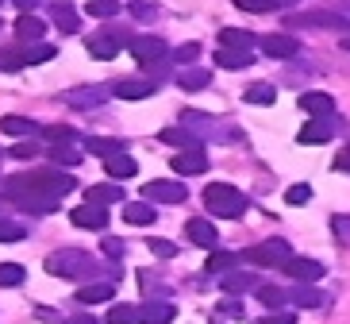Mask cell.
<instances>
[{"mask_svg": "<svg viewBox=\"0 0 350 324\" xmlns=\"http://www.w3.org/2000/svg\"><path fill=\"white\" fill-rule=\"evenodd\" d=\"M46 271H51L54 278L89 282V278H96V274H100V262H96L89 251H81V247H62V251H54L51 259H46Z\"/></svg>", "mask_w": 350, "mask_h": 324, "instance_id": "6da1fadb", "label": "cell"}, {"mask_svg": "<svg viewBox=\"0 0 350 324\" xmlns=\"http://www.w3.org/2000/svg\"><path fill=\"white\" fill-rule=\"evenodd\" d=\"M8 186L35 189V193H42V197H66V193L77 189V182H73V174H66V170H27V174L8 178Z\"/></svg>", "mask_w": 350, "mask_h": 324, "instance_id": "7a4b0ae2", "label": "cell"}, {"mask_svg": "<svg viewBox=\"0 0 350 324\" xmlns=\"http://www.w3.org/2000/svg\"><path fill=\"white\" fill-rule=\"evenodd\" d=\"M204 205L212 216H224V220H239L247 212V197L239 193L235 186H227V182H212L204 189Z\"/></svg>", "mask_w": 350, "mask_h": 324, "instance_id": "3957f363", "label": "cell"}, {"mask_svg": "<svg viewBox=\"0 0 350 324\" xmlns=\"http://www.w3.org/2000/svg\"><path fill=\"white\" fill-rule=\"evenodd\" d=\"M4 197H8L12 205H20L23 212H35V216H51V212H58V197H42V193H35V189L4 186Z\"/></svg>", "mask_w": 350, "mask_h": 324, "instance_id": "277c9868", "label": "cell"}, {"mask_svg": "<svg viewBox=\"0 0 350 324\" xmlns=\"http://www.w3.org/2000/svg\"><path fill=\"white\" fill-rule=\"evenodd\" d=\"M243 259L254 262V266H281V271H285V262L293 259V247H288L285 240H262L258 247H250Z\"/></svg>", "mask_w": 350, "mask_h": 324, "instance_id": "5b68a950", "label": "cell"}, {"mask_svg": "<svg viewBox=\"0 0 350 324\" xmlns=\"http://www.w3.org/2000/svg\"><path fill=\"white\" fill-rule=\"evenodd\" d=\"M108 97H112V89H104V85H81V89L62 93V105L81 108V112H93V108H104V101H108Z\"/></svg>", "mask_w": 350, "mask_h": 324, "instance_id": "8992f818", "label": "cell"}, {"mask_svg": "<svg viewBox=\"0 0 350 324\" xmlns=\"http://www.w3.org/2000/svg\"><path fill=\"white\" fill-rule=\"evenodd\" d=\"M127 47H131V58H139L146 70L165 58V42L158 39V35H131V42H127Z\"/></svg>", "mask_w": 350, "mask_h": 324, "instance_id": "52a82bcc", "label": "cell"}, {"mask_svg": "<svg viewBox=\"0 0 350 324\" xmlns=\"http://www.w3.org/2000/svg\"><path fill=\"white\" fill-rule=\"evenodd\" d=\"M189 193H185V186L181 182H165V178H158V182H146L143 186V201H162V205H181Z\"/></svg>", "mask_w": 350, "mask_h": 324, "instance_id": "ba28073f", "label": "cell"}, {"mask_svg": "<svg viewBox=\"0 0 350 324\" xmlns=\"http://www.w3.org/2000/svg\"><path fill=\"white\" fill-rule=\"evenodd\" d=\"M70 220L77 228H93V232H108V205H93V201H85L77 209L70 212Z\"/></svg>", "mask_w": 350, "mask_h": 324, "instance_id": "9c48e42d", "label": "cell"}, {"mask_svg": "<svg viewBox=\"0 0 350 324\" xmlns=\"http://www.w3.org/2000/svg\"><path fill=\"white\" fill-rule=\"evenodd\" d=\"M112 93L124 97V101H146V97L158 93V77H124V82H116Z\"/></svg>", "mask_w": 350, "mask_h": 324, "instance_id": "30bf717a", "label": "cell"}, {"mask_svg": "<svg viewBox=\"0 0 350 324\" xmlns=\"http://www.w3.org/2000/svg\"><path fill=\"white\" fill-rule=\"evenodd\" d=\"M170 166H174L177 174H181V178H196V174H204V170H208L204 147H193V151H177Z\"/></svg>", "mask_w": 350, "mask_h": 324, "instance_id": "8fae6325", "label": "cell"}, {"mask_svg": "<svg viewBox=\"0 0 350 324\" xmlns=\"http://www.w3.org/2000/svg\"><path fill=\"white\" fill-rule=\"evenodd\" d=\"M258 47H262L269 58H297V51H300V42L293 39V35H285V32L262 35V39H258Z\"/></svg>", "mask_w": 350, "mask_h": 324, "instance_id": "7c38bea8", "label": "cell"}, {"mask_svg": "<svg viewBox=\"0 0 350 324\" xmlns=\"http://www.w3.org/2000/svg\"><path fill=\"white\" fill-rule=\"evenodd\" d=\"M127 42H131L127 35H116V32L112 35H93V39H89V54H93L96 62H112Z\"/></svg>", "mask_w": 350, "mask_h": 324, "instance_id": "4fadbf2b", "label": "cell"}, {"mask_svg": "<svg viewBox=\"0 0 350 324\" xmlns=\"http://www.w3.org/2000/svg\"><path fill=\"white\" fill-rule=\"evenodd\" d=\"M285 274L297 278V282H319V278L327 274V266L316 262V259H304V255H293V259L285 262Z\"/></svg>", "mask_w": 350, "mask_h": 324, "instance_id": "5bb4252c", "label": "cell"}, {"mask_svg": "<svg viewBox=\"0 0 350 324\" xmlns=\"http://www.w3.org/2000/svg\"><path fill=\"white\" fill-rule=\"evenodd\" d=\"M51 16H54V27L62 35L81 32V16H77V8H73L70 0H51Z\"/></svg>", "mask_w": 350, "mask_h": 324, "instance_id": "9a60e30c", "label": "cell"}, {"mask_svg": "<svg viewBox=\"0 0 350 324\" xmlns=\"http://www.w3.org/2000/svg\"><path fill=\"white\" fill-rule=\"evenodd\" d=\"M331 132H335V120H331V116H319V120H308V124L300 127L297 143L319 147V143H327V139H331Z\"/></svg>", "mask_w": 350, "mask_h": 324, "instance_id": "2e32d148", "label": "cell"}, {"mask_svg": "<svg viewBox=\"0 0 350 324\" xmlns=\"http://www.w3.org/2000/svg\"><path fill=\"white\" fill-rule=\"evenodd\" d=\"M0 132L12 139H35L42 136V127L35 124V120H27V116H0Z\"/></svg>", "mask_w": 350, "mask_h": 324, "instance_id": "e0dca14e", "label": "cell"}, {"mask_svg": "<svg viewBox=\"0 0 350 324\" xmlns=\"http://www.w3.org/2000/svg\"><path fill=\"white\" fill-rule=\"evenodd\" d=\"M219 286H224V293H250V290H262V286H258V274H254V271H227V274H219Z\"/></svg>", "mask_w": 350, "mask_h": 324, "instance_id": "ac0fdd59", "label": "cell"}, {"mask_svg": "<svg viewBox=\"0 0 350 324\" xmlns=\"http://www.w3.org/2000/svg\"><path fill=\"white\" fill-rule=\"evenodd\" d=\"M293 27H350L347 16H331V12H308V16H288Z\"/></svg>", "mask_w": 350, "mask_h": 324, "instance_id": "d6986e66", "label": "cell"}, {"mask_svg": "<svg viewBox=\"0 0 350 324\" xmlns=\"http://www.w3.org/2000/svg\"><path fill=\"white\" fill-rule=\"evenodd\" d=\"M185 236H189V243H196V247H208V251H216V243H219L216 228H212L208 220H189V224H185Z\"/></svg>", "mask_w": 350, "mask_h": 324, "instance_id": "ffe728a7", "label": "cell"}, {"mask_svg": "<svg viewBox=\"0 0 350 324\" xmlns=\"http://www.w3.org/2000/svg\"><path fill=\"white\" fill-rule=\"evenodd\" d=\"M300 108H304L312 120H319V116L335 112V97L331 93H300Z\"/></svg>", "mask_w": 350, "mask_h": 324, "instance_id": "44dd1931", "label": "cell"}, {"mask_svg": "<svg viewBox=\"0 0 350 324\" xmlns=\"http://www.w3.org/2000/svg\"><path fill=\"white\" fill-rule=\"evenodd\" d=\"M177 316V309L170 301H146V305H139V321L143 324H170Z\"/></svg>", "mask_w": 350, "mask_h": 324, "instance_id": "7402d4cb", "label": "cell"}, {"mask_svg": "<svg viewBox=\"0 0 350 324\" xmlns=\"http://www.w3.org/2000/svg\"><path fill=\"white\" fill-rule=\"evenodd\" d=\"M162 143H170V147H177V151H193V147H204L200 139L189 132V127H162Z\"/></svg>", "mask_w": 350, "mask_h": 324, "instance_id": "603a6c76", "label": "cell"}, {"mask_svg": "<svg viewBox=\"0 0 350 324\" xmlns=\"http://www.w3.org/2000/svg\"><path fill=\"white\" fill-rule=\"evenodd\" d=\"M288 301L297 305V309H319V305H323V293L312 282H300L297 290H288Z\"/></svg>", "mask_w": 350, "mask_h": 324, "instance_id": "cb8c5ba5", "label": "cell"}, {"mask_svg": "<svg viewBox=\"0 0 350 324\" xmlns=\"http://www.w3.org/2000/svg\"><path fill=\"white\" fill-rule=\"evenodd\" d=\"M250 62H254V51H235V47H219L216 51V66H224V70H243Z\"/></svg>", "mask_w": 350, "mask_h": 324, "instance_id": "d4e9b609", "label": "cell"}, {"mask_svg": "<svg viewBox=\"0 0 350 324\" xmlns=\"http://www.w3.org/2000/svg\"><path fill=\"white\" fill-rule=\"evenodd\" d=\"M112 293H116L112 282H89V286L77 290V301L81 305H100V301H112Z\"/></svg>", "mask_w": 350, "mask_h": 324, "instance_id": "484cf974", "label": "cell"}, {"mask_svg": "<svg viewBox=\"0 0 350 324\" xmlns=\"http://www.w3.org/2000/svg\"><path fill=\"white\" fill-rule=\"evenodd\" d=\"M154 205H150V201H127L124 205V220L127 224H139V228H143V224H154Z\"/></svg>", "mask_w": 350, "mask_h": 324, "instance_id": "4316f807", "label": "cell"}, {"mask_svg": "<svg viewBox=\"0 0 350 324\" xmlns=\"http://www.w3.org/2000/svg\"><path fill=\"white\" fill-rule=\"evenodd\" d=\"M16 35H20L23 42H42L46 20H39V16H20V20H16Z\"/></svg>", "mask_w": 350, "mask_h": 324, "instance_id": "83f0119b", "label": "cell"}, {"mask_svg": "<svg viewBox=\"0 0 350 324\" xmlns=\"http://www.w3.org/2000/svg\"><path fill=\"white\" fill-rule=\"evenodd\" d=\"M254 35L243 32V27H224L219 32V47H235V51H254Z\"/></svg>", "mask_w": 350, "mask_h": 324, "instance_id": "f1b7e54d", "label": "cell"}, {"mask_svg": "<svg viewBox=\"0 0 350 324\" xmlns=\"http://www.w3.org/2000/svg\"><path fill=\"white\" fill-rule=\"evenodd\" d=\"M85 151L96 158H116V155H124V139H85Z\"/></svg>", "mask_w": 350, "mask_h": 324, "instance_id": "f546056e", "label": "cell"}, {"mask_svg": "<svg viewBox=\"0 0 350 324\" xmlns=\"http://www.w3.org/2000/svg\"><path fill=\"white\" fill-rule=\"evenodd\" d=\"M85 197L93 201V205H108V201H127V197H124V189L112 186V182H108V186H89V189H85Z\"/></svg>", "mask_w": 350, "mask_h": 324, "instance_id": "4dcf8cb0", "label": "cell"}, {"mask_svg": "<svg viewBox=\"0 0 350 324\" xmlns=\"http://www.w3.org/2000/svg\"><path fill=\"white\" fill-rule=\"evenodd\" d=\"M208 82H212L208 70H185L181 77H177V85H181L185 93H200V89H208Z\"/></svg>", "mask_w": 350, "mask_h": 324, "instance_id": "1f68e13d", "label": "cell"}, {"mask_svg": "<svg viewBox=\"0 0 350 324\" xmlns=\"http://www.w3.org/2000/svg\"><path fill=\"white\" fill-rule=\"evenodd\" d=\"M135 158L131 155H116L108 158V174H112V182H124V178H135Z\"/></svg>", "mask_w": 350, "mask_h": 324, "instance_id": "d6a6232c", "label": "cell"}, {"mask_svg": "<svg viewBox=\"0 0 350 324\" xmlns=\"http://www.w3.org/2000/svg\"><path fill=\"white\" fill-rule=\"evenodd\" d=\"M42 139H46L51 147H62V143H73L77 132H73L70 124H46V127H42Z\"/></svg>", "mask_w": 350, "mask_h": 324, "instance_id": "836d02e7", "label": "cell"}, {"mask_svg": "<svg viewBox=\"0 0 350 324\" xmlns=\"http://www.w3.org/2000/svg\"><path fill=\"white\" fill-rule=\"evenodd\" d=\"M54 54H58V47H51V42H35V47H23V62L39 66V62H51Z\"/></svg>", "mask_w": 350, "mask_h": 324, "instance_id": "e575fe53", "label": "cell"}, {"mask_svg": "<svg viewBox=\"0 0 350 324\" xmlns=\"http://www.w3.org/2000/svg\"><path fill=\"white\" fill-rule=\"evenodd\" d=\"M51 158L58 162V166H81L85 151H77L73 143H62V147H54V151H51Z\"/></svg>", "mask_w": 350, "mask_h": 324, "instance_id": "d590c367", "label": "cell"}, {"mask_svg": "<svg viewBox=\"0 0 350 324\" xmlns=\"http://www.w3.org/2000/svg\"><path fill=\"white\" fill-rule=\"evenodd\" d=\"M247 101L250 105H273V101H278V89H273L269 82H258V85L247 89Z\"/></svg>", "mask_w": 350, "mask_h": 324, "instance_id": "8d00e7d4", "label": "cell"}, {"mask_svg": "<svg viewBox=\"0 0 350 324\" xmlns=\"http://www.w3.org/2000/svg\"><path fill=\"white\" fill-rule=\"evenodd\" d=\"M104 324H139V309L135 305H112Z\"/></svg>", "mask_w": 350, "mask_h": 324, "instance_id": "74e56055", "label": "cell"}, {"mask_svg": "<svg viewBox=\"0 0 350 324\" xmlns=\"http://www.w3.org/2000/svg\"><path fill=\"white\" fill-rule=\"evenodd\" d=\"M293 0H235V8L243 12H278V8H288Z\"/></svg>", "mask_w": 350, "mask_h": 324, "instance_id": "f35d334b", "label": "cell"}, {"mask_svg": "<svg viewBox=\"0 0 350 324\" xmlns=\"http://www.w3.org/2000/svg\"><path fill=\"white\" fill-rule=\"evenodd\" d=\"M258 301L269 305V309H281V305L288 301V293L281 290V286H262V290H258Z\"/></svg>", "mask_w": 350, "mask_h": 324, "instance_id": "ab89813d", "label": "cell"}, {"mask_svg": "<svg viewBox=\"0 0 350 324\" xmlns=\"http://www.w3.org/2000/svg\"><path fill=\"white\" fill-rule=\"evenodd\" d=\"M235 271V255L231 251H212V259H208V274H227Z\"/></svg>", "mask_w": 350, "mask_h": 324, "instance_id": "60d3db41", "label": "cell"}, {"mask_svg": "<svg viewBox=\"0 0 350 324\" xmlns=\"http://www.w3.org/2000/svg\"><path fill=\"white\" fill-rule=\"evenodd\" d=\"M116 12H120V0H89V16L96 20H112Z\"/></svg>", "mask_w": 350, "mask_h": 324, "instance_id": "b9f144b4", "label": "cell"}, {"mask_svg": "<svg viewBox=\"0 0 350 324\" xmlns=\"http://www.w3.org/2000/svg\"><path fill=\"white\" fill-rule=\"evenodd\" d=\"M27 274H23L20 262H0V286H20Z\"/></svg>", "mask_w": 350, "mask_h": 324, "instance_id": "7bdbcfd3", "label": "cell"}, {"mask_svg": "<svg viewBox=\"0 0 350 324\" xmlns=\"http://www.w3.org/2000/svg\"><path fill=\"white\" fill-rule=\"evenodd\" d=\"M331 232H335V240H339V243H347V247H350V216H347V212H335V216H331Z\"/></svg>", "mask_w": 350, "mask_h": 324, "instance_id": "ee69618b", "label": "cell"}, {"mask_svg": "<svg viewBox=\"0 0 350 324\" xmlns=\"http://www.w3.org/2000/svg\"><path fill=\"white\" fill-rule=\"evenodd\" d=\"M285 201H288V205H308V201H312V186H304V182L288 186L285 189Z\"/></svg>", "mask_w": 350, "mask_h": 324, "instance_id": "f6af8a7d", "label": "cell"}, {"mask_svg": "<svg viewBox=\"0 0 350 324\" xmlns=\"http://www.w3.org/2000/svg\"><path fill=\"white\" fill-rule=\"evenodd\" d=\"M131 16L135 20H158V4L154 0H131Z\"/></svg>", "mask_w": 350, "mask_h": 324, "instance_id": "bcb514c9", "label": "cell"}, {"mask_svg": "<svg viewBox=\"0 0 350 324\" xmlns=\"http://www.w3.org/2000/svg\"><path fill=\"white\" fill-rule=\"evenodd\" d=\"M27 232H23V224H12V220H0V243H20Z\"/></svg>", "mask_w": 350, "mask_h": 324, "instance_id": "7dc6e473", "label": "cell"}, {"mask_svg": "<svg viewBox=\"0 0 350 324\" xmlns=\"http://www.w3.org/2000/svg\"><path fill=\"white\" fill-rule=\"evenodd\" d=\"M200 58V42H181L174 51V62H181V66H189V62H196Z\"/></svg>", "mask_w": 350, "mask_h": 324, "instance_id": "c3c4849f", "label": "cell"}, {"mask_svg": "<svg viewBox=\"0 0 350 324\" xmlns=\"http://www.w3.org/2000/svg\"><path fill=\"white\" fill-rule=\"evenodd\" d=\"M8 155H12V158H35V155H39V139H23V143H12Z\"/></svg>", "mask_w": 350, "mask_h": 324, "instance_id": "681fc988", "label": "cell"}, {"mask_svg": "<svg viewBox=\"0 0 350 324\" xmlns=\"http://www.w3.org/2000/svg\"><path fill=\"white\" fill-rule=\"evenodd\" d=\"M146 247H150V251H154L158 259H174V255H177V243H170V240H158V236H154V240H146Z\"/></svg>", "mask_w": 350, "mask_h": 324, "instance_id": "f907efd6", "label": "cell"}, {"mask_svg": "<svg viewBox=\"0 0 350 324\" xmlns=\"http://www.w3.org/2000/svg\"><path fill=\"white\" fill-rule=\"evenodd\" d=\"M23 66H27V62H23V51H0V70H23Z\"/></svg>", "mask_w": 350, "mask_h": 324, "instance_id": "816d5d0a", "label": "cell"}, {"mask_svg": "<svg viewBox=\"0 0 350 324\" xmlns=\"http://www.w3.org/2000/svg\"><path fill=\"white\" fill-rule=\"evenodd\" d=\"M100 251L108 255V259H120V255H124V243L116 240V236H104V240H100Z\"/></svg>", "mask_w": 350, "mask_h": 324, "instance_id": "f5cc1de1", "label": "cell"}, {"mask_svg": "<svg viewBox=\"0 0 350 324\" xmlns=\"http://www.w3.org/2000/svg\"><path fill=\"white\" fill-rule=\"evenodd\" d=\"M254 324H297V316L293 313H269V316H262V321H254Z\"/></svg>", "mask_w": 350, "mask_h": 324, "instance_id": "db71d44e", "label": "cell"}, {"mask_svg": "<svg viewBox=\"0 0 350 324\" xmlns=\"http://www.w3.org/2000/svg\"><path fill=\"white\" fill-rule=\"evenodd\" d=\"M335 170H342V174H350V143L342 147L339 155H335Z\"/></svg>", "mask_w": 350, "mask_h": 324, "instance_id": "11a10c76", "label": "cell"}, {"mask_svg": "<svg viewBox=\"0 0 350 324\" xmlns=\"http://www.w3.org/2000/svg\"><path fill=\"white\" fill-rule=\"evenodd\" d=\"M216 313H219V316H243V305H239V301H227V305L219 301V309H216Z\"/></svg>", "mask_w": 350, "mask_h": 324, "instance_id": "9f6ffc18", "label": "cell"}, {"mask_svg": "<svg viewBox=\"0 0 350 324\" xmlns=\"http://www.w3.org/2000/svg\"><path fill=\"white\" fill-rule=\"evenodd\" d=\"M12 4H16V8L23 12V16H27V12H31V8H39V0H12Z\"/></svg>", "mask_w": 350, "mask_h": 324, "instance_id": "6f0895ef", "label": "cell"}, {"mask_svg": "<svg viewBox=\"0 0 350 324\" xmlns=\"http://www.w3.org/2000/svg\"><path fill=\"white\" fill-rule=\"evenodd\" d=\"M66 324H96V321H93V316H70Z\"/></svg>", "mask_w": 350, "mask_h": 324, "instance_id": "680465c9", "label": "cell"}, {"mask_svg": "<svg viewBox=\"0 0 350 324\" xmlns=\"http://www.w3.org/2000/svg\"><path fill=\"white\" fill-rule=\"evenodd\" d=\"M342 51H350V35H342Z\"/></svg>", "mask_w": 350, "mask_h": 324, "instance_id": "91938a15", "label": "cell"}, {"mask_svg": "<svg viewBox=\"0 0 350 324\" xmlns=\"http://www.w3.org/2000/svg\"><path fill=\"white\" fill-rule=\"evenodd\" d=\"M0 155H4V151H0Z\"/></svg>", "mask_w": 350, "mask_h": 324, "instance_id": "94428289", "label": "cell"}]
</instances>
